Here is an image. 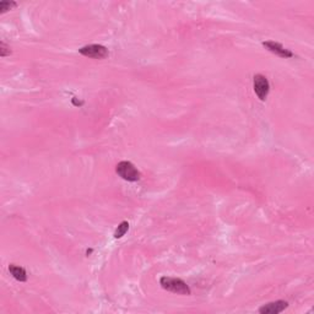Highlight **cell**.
Segmentation results:
<instances>
[{
    "label": "cell",
    "mask_w": 314,
    "mask_h": 314,
    "mask_svg": "<svg viewBox=\"0 0 314 314\" xmlns=\"http://www.w3.org/2000/svg\"><path fill=\"white\" fill-rule=\"evenodd\" d=\"M9 271L15 280L21 281V283H25V281L27 280L26 270H25L24 268H21V266H17L15 265V264H11V265L9 266Z\"/></svg>",
    "instance_id": "7"
},
{
    "label": "cell",
    "mask_w": 314,
    "mask_h": 314,
    "mask_svg": "<svg viewBox=\"0 0 314 314\" xmlns=\"http://www.w3.org/2000/svg\"><path fill=\"white\" fill-rule=\"evenodd\" d=\"M15 6H17V4L15 1H6V0L0 1V12H5L7 11V10H11L12 7Z\"/></svg>",
    "instance_id": "9"
},
{
    "label": "cell",
    "mask_w": 314,
    "mask_h": 314,
    "mask_svg": "<svg viewBox=\"0 0 314 314\" xmlns=\"http://www.w3.org/2000/svg\"><path fill=\"white\" fill-rule=\"evenodd\" d=\"M263 46L268 49L269 52L274 53L275 56L280 57V58H292L293 53L290 51V49L285 48L283 44L278 43V42H274V41H265L263 42Z\"/></svg>",
    "instance_id": "5"
},
{
    "label": "cell",
    "mask_w": 314,
    "mask_h": 314,
    "mask_svg": "<svg viewBox=\"0 0 314 314\" xmlns=\"http://www.w3.org/2000/svg\"><path fill=\"white\" fill-rule=\"evenodd\" d=\"M116 172L119 177L128 182H136L140 179L141 173L135 166L129 161H122L117 164Z\"/></svg>",
    "instance_id": "2"
},
{
    "label": "cell",
    "mask_w": 314,
    "mask_h": 314,
    "mask_svg": "<svg viewBox=\"0 0 314 314\" xmlns=\"http://www.w3.org/2000/svg\"><path fill=\"white\" fill-rule=\"evenodd\" d=\"M79 53L81 56L87 57V58L104 59L108 57L109 52L106 47L101 46V44H89V46L81 47L79 49Z\"/></svg>",
    "instance_id": "3"
},
{
    "label": "cell",
    "mask_w": 314,
    "mask_h": 314,
    "mask_svg": "<svg viewBox=\"0 0 314 314\" xmlns=\"http://www.w3.org/2000/svg\"><path fill=\"white\" fill-rule=\"evenodd\" d=\"M159 285L163 290L169 291V292L177 293V295H190V287L184 283L182 279L169 278V276H162L159 279Z\"/></svg>",
    "instance_id": "1"
},
{
    "label": "cell",
    "mask_w": 314,
    "mask_h": 314,
    "mask_svg": "<svg viewBox=\"0 0 314 314\" xmlns=\"http://www.w3.org/2000/svg\"><path fill=\"white\" fill-rule=\"evenodd\" d=\"M129 230V222H126V221H123V222L121 223V225L117 227L116 232H114V238L116 239H119L122 238L124 235H126V232H128Z\"/></svg>",
    "instance_id": "8"
},
{
    "label": "cell",
    "mask_w": 314,
    "mask_h": 314,
    "mask_svg": "<svg viewBox=\"0 0 314 314\" xmlns=\"http://www.w3.org/2000/svg\"><path fill=\"white\" fill-rule=\"evenodd\" d=\"M288 307V303L286 301H276V302H270L264 305L263 307L259 308V313L261 314H279Z\"/></svg>",
    "instance_id": "6"
},
{
    "label": "cell",
    "mask_w": 314,
    "mask_h": 314,
    "mask_svg": "<svg viewBox=\"0 0 314 314\" xmlns=\"http://www.w3.org/2000/svg\"><path fill=\"white\" fill-rule=\"evenodd\" d=\"M11 54V49H10V47L7 46L5 42H0V56L4 58V57H7Z\"/></svg>",
    "instance_id": "10"
},
{
    "label": "cell",
    "mask_w": 314,
    "mask_h": 314,
    "mask_svg": "<svg viewBox=\"0 0 314 314\" xmlns=\"http://www.w3.org/2000/svg\"><path fill=\"white\" fill-rule=\"evenodd\" d=\"M253 87L254 92L258 96L260 101H265L268 98V94L270 92V84H269L268 79L261 74H256L253 78Z\"/></svg>",
    "instance_id": "4"
}]
</instances>
